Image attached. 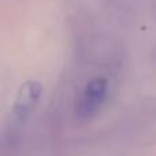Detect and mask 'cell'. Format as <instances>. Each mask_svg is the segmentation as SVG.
<instances>
[{"mask_svg":"<svg viewBox=\"0 0 156 156\" xmlns=\"http://www.w3.org/2000/svg\"><path fill=\"white\" fill-rule=\"evenodd\" d=\"M41 93H43V86L38 81H26L19 88L11 111V123L8 126L11 133L18 132L21 127H23V125L37 107Z\"/></svg>","mask_w":156,"mask_h":156,"instance_id":"cell-1","label":"cell"},{"mask_svg":"<svg viewBox=\"0 0 156 156\" xmlns=\"http://www.w3.org/2000/svg\"><path fill=\"white\" fill-rule=\"evenodd\" d=\"M107 81L100 77L92 78L86 83L77 108V112L81 118L88 119L100 110L107 96Z\"/></svg>","mask_w":156,"mask_h":156,"instance_id":"cell-2","label":"cell"}]
</instances>
